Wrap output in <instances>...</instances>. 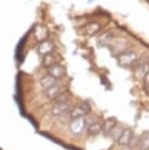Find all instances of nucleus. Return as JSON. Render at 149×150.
<instances>
[{"label":"nucleus","mask_w":149,"mask_h":150,"mask_svg":"<svg viewBox=\"0 0 149 150\" xmlns=\"http://www.w3.org/2000/svg\"><path fill=\"white\" fill-rule=\"evenodd\" d=\"M70 109H72V105L68 101H56L50 109V114L53 116H62L69 112Z\"/></svg>","instance_id":"obj_5"},{"label":"nucleus","mask_w":149,"mask_h":150,"mask_svg":"<svg viewBox=\"0 0 149 150\" xmlns=\"http://www.w3.org/2000/svg\"><path fill=\"white\" fill-rule=\"evenodd\" d=\"M138 60H140L138 54L136 52L129 50V49H127L126 52H123L120 55H117V63L121 67H126V68L134 67L137 63Z\"/></svg>","instance_id":"obj_1"},{"label":"nucleus","mask_w":149,"mask_h":150,"mask_svg":"<svg viewBox=\"0 0 149 150\" xmlns=\"http://www.w3.org/2000/svg\"><path fill=\"white\" fill-rule=\"evenodd\" d=\"M123 130H124V127H122L121 124H116V127L113 129V131H111V134H110V138H111V141H114V142H117L118 141V138H120V136L122 135V132H123Z\"/></svg>","instance_id":"obj_17"},{"label":"nucleus","mask_w":149,"mask_h":150,"mask_svg":"<svg viewBox=\"0 0 149 150\" xmlns=\"http://www.w3.org/2000/svg\"><path fill=\"white\" fill-rule=\"evenodd\" d=\"M62 94H63V88L59 83L48 88V89H46V90H43V95L48 100H57V97Z\"/></svg>","instance_id":"obj_7"},{"label":"nucleus","mask_w":149,"mask_h":150,"mask_svg":"<svg viewBox=\"0 0 149 150\" xmlns=\"http://www.w3.org/2000/svg\"><path fill=\"white\" fill-rule=\"evenodd\" d=\"M137 150H149V130H145L140 135Z\"/></svg>","instance_id":"obj_13"},{"label":"nucleus","mask_w":149,"mask_h":150,"mask_svg":"<svg viewBox=\"0 0 149 150\" xmlns=\"http://www.w3.org/2000/svg\"><path fill=\"white\" fill-rule=\"evenodd\" d=\"M55 84H57V80H55L54 77H52L50 75H45L41 80H40V86H41V88L43 89V90H46V89H48V88H50V87H53V86H55Z\"/></svg>","instance_id":"obj_14"},{"label":"nucleus","mask_w":149,"mask_h":150,"mask_svg":"<svg viewBox=\"0 0 149 150\" xmlns=\"http://www.w3.org/2000/svg\"><path fill=\"white\" fill-rule=\"evenodd\" d=\"M60 60H61V56L57 53H54L53 52V53H49V54L42 56V64H43V67H46L48 69L52 66L57 64L60 62Z\"/></svg>","instance_id":"obj_8"},{"label":"nucleus","mask_w":149,"mask_h":150,"mask_svg":"<svg viewBox=\"0 0 149 150\" xmlns=\"http://www.w3.org/2000/svg\"><path fill=\"white\" fill-rule=\"evenodd\" d=\"M86 129H87V120H86V117L70 120V122H69V131L74 136H80L81 134H83V131H86Z\"/></svg>","instance_id":"obj_3"},{"label":"nucleus","mask_w":149,"mask_h":150,"mask_svg":"<svg viewBox=\"0 0 149 150\" xmlns=\"http://www.w3.org/2000/svg\"><path fill=\"white\" fill-rule=\"evenodd\" d=\"M133 135H134V130H131V129H129V128H124L122 135L120 136V138H118V141H117L116 143H117L120 146H127V145L129 144V141L131 139Z\"/></svg>","instance_id":"obj_12"},{"label":"nucleus","mask_w":149,"mask_h":150,"mask_svg":"<svg viewBox=\"0 0 149 150\" xmlns=\"http://www.w3.org/2000/svg\"><path fill=\"white\" fill-rule=\"evenodd\" d=\"M149 74V61L148 60H138L134 66V75L138 80H144Z\"/></svg>","instance_id":"obj_4"},{"label":"nucleus","mask_w":149,"mask_h":150,"mask_svg":"<svg viewBox=\"0 0 149 150\" xmlns=\"http://www.w3.org/2000/svg\"><path fill=\"white\" fill-rule=\"evenodd\" d=\"M48 75H50L55 80H60L66 76V68L60 63L54 64L50 68H48Z\"/></svg>","instance_id":"obj_10"},{"label":"nucleus","mask_w":149,"mask_h":150,"mask_svg":"<svg viewBox=\"0 0 149 150\" xmlns=\"http://www.w3.org/2000/svg\"><path fill=\"white\" fill-rule=\"evenodd\" d=\"M100 29H101V26L97 22H90L84 27V30L88 35H95Z\"/></svg>","instance_id":"obj_16"},{"label":"nucleus","mask_w":149,"mask_h":150,"mask_svg":"<svg viewBox=\"0 0 149 150\" xmlns=\"http://www.w3.org/2000/svg\"><path fill=\"white\" fill-rule=\"evenodd\" d=\"M114 42V34L113 33H106L99 39V45L100 46H111Z\"/></svg>","instance_id":"obj_15"},{"label":"nucleus","mask_w":149,"mask_h":150,"mask_svg":"<svg viewBox=\"0 0 149 150\" xmlns=\"http://www.w3.org/2000/svg\"><path fill=\"white\" fill-rule=\"evenodd\" d=\"M144 90H145V93L149 95V82H147V83L144 84Z\"/></svg>","instance_id":"obj_19"},{"label":"nucleus","mask_w":149,"mask_h":150,"mask_svg":"<svg viewBox=\"0 0 149 150\" xmlns=\"http://www.w3.org/2000/svg\"><path fill=\"white\" fill-rule=\"evenodd\" d=\"M117 123H118V122H117V120H116L115 117H109V118H107V120L102 123V131H101V134H103L104 137H109L110 134H111V131H113V129L116 127Z\"/></svg>","instance_id":"obj_9"},{"label":"nucleus","mask_w":149,"mask_h":150,"mask_svg":"<svg viewBox=\"0 0 149 150\" xmlns=\"http://www.w3.org/2000/svg\"><path fill=\"white\" fill-rule=\"evenodd\" d=\"M138 137H140V136L134 132L131 139L129 141V144L127 145V148H128L129 150H135V149H137V145H138Z\"/></svg>","instance_id":"obj_18"},{"label":"nucleus","mask_w":149,"mask_h":150,"mask_svg":"<svg viewBox=\"0 0 149 150\" xmlns=\"http://www.w3.org/2000/svg\"><path fill=\"white\" fill-rule=\"evenodd\" d=\"M53 52H54V43L49 40H43L38 46V53L41 56H45V55H47L49 53H53Z\"/></svg>","instance_id":"obj_11"},{"label":"nucleus","mask_w":149,"mask_h":150,"mask_svg":"<svg viewBox=\"0 0 149 150\" xmlns=\"http://www.w3.org/2000/svg\"><path fill=\"white\" fill-rule=\"evenodd\" d=\"M90 112V105L87 102H81L74 107H72L69 114L70 120L73 118H81V117H87Z\"/></svg>","instance_id":"obj_2"},{"label":"nucleus","mask_w":149,"mask_h":150,"mask_svg":"<svg viewBox=\"0 0 149 150\" xmlns=\"http://www.w3.org/2000/svg\"><path fill=\"white\" fill-rule=\"evenodd\" d=\"M87 120V134L89 136H97L102 131V123L92 118V117H86Z\"/></svg>","instance_id":"obj_6"}]
</instances>
